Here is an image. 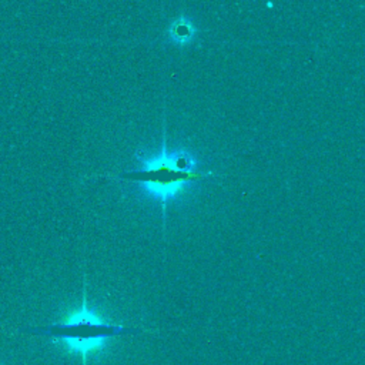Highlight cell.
<instances>
[{
  "label": "cell",
  "mask_w": 365,
  "mask_h": 365,
  "mask_svg": "<svg viewBox=\"0 0 365 365\" xmlns=\"http://www.w3.org/2000/svg\"><path fill=\"white\" fill-rule=\"evenodd\" d=\"M137 161L138 167L123 173L120 178L131 181L144 197L160 202L164 212L167 204L185 195L211 174L190 150H170L165 138L157 153L138 154Z\"/></svg>",
  "instance_id": "obj_1"
},
{
  "label": "cell",
  "mask_w": 365,
  "mask_h": 365,
  "mask_svg": "<svg viewBox=\"0 0 365 365\" xmlns=\"http://www.w3.org/2000/svg\"><path fill=\"white\" fill-rule=\"evenodd\" d=\"M197 29L195 26L184 16L174 20L168 27V37L174 44L187 46L195 37Z\"/></svg>",
  "instance_id": "obj_3"
},
{
  "label": "cell",
  "mask_w": 365,
  "mask_h": 365,
  "mask_svg": "<svg viewBox=\"0 0 365 365\" xmlns=\"http://www.w3.org/2000/svg\"><path fill=\"white\" fill-rule=\"evenodd\" d=\"M20 332L48 336L63 344L68 349V352L80 355L83 365H87L88 354L101 349L108 339L115 336L140 334L141 329L107 322L106 319L98 317L93 309L88 308L84 291L81 307L64 319L43 327L21 328Z\"/></svg>",
  "instance_id": "obj_2"
}]
</instances>
